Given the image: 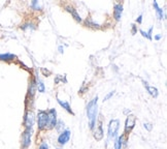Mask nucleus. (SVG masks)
I'll use <instances>...</instances> for the list:
<instances>
[{
	"label": "nucleus",
	"instance_id": "22",
	"mask_svg": "<svg viewBox=\"0 0 167 149\" xmlns=\"http://www.w3.org/2000/svg\"><path fill=\"white\" fill-rule=\"evenodd\" d=\"M141 18H142V17L140 16V17H139V18H138V19H137V20H136V21H137V22H138V23H141Z\"/></svg>",
	"mask_w": 167,
	"mask_h": 149
},
{
	"label": "nucleus",
	"instance_id": "5",
	"mask_svg": "<svg viewBox=\"0 0 167 149\" xmlns=\"http://www.w3.org/2000/svg\"><path fill=\"white\" fill-rule=\"evenodd\" d=\"M135 121H136V118H135V116H133V115H130V116L127 117L126 122H125V132L126 133L131 132V129L135 125Z\"/></svg>",
	"mask_w": 167,
	"mask_h": 149
},
{
	"label": "nucleus",
	"instance_id": "10",
	"mask_svg": "<svg viewBox=\"0 0 167 149\" xmlns=\"http://www.w3.org/2000/svg\"><path fill=\"white\" fill-rule=\"evenodd\" d=\"M144 87L147 88L148 92L150 93L152 96H154V97H157V95H158V90H157V88H155V87H152V86H148L147 82H144Z\"/></svg>",
	"mask_w": 167,
	"mask_h": 149
},
{
	"label": "nucleus",
	"instance_id": "4",
	"mask_svg": "<svg viewBox=\"0 0 167 149\" xmlns=\"http://www.w3.org/2000/svg\"><path fill=\"white\" fill-rule=\"evenodd\" d=\"M48 123V113L44 111H39L38 112V129H44V127H47Z\"/></svg>",
	"mask_w": 167,
	"mask_h": 149
},
{
	"label": "nucleus",
	"instance_id": "3",
	"mask_svg": "<svg viewBox=\"0 0 167 149\" xmlns=\"http://www.w3.org/2000/svg\"><path fill=\"white\" fill-rule=\"evenodd\" d=\"M57 113L55 109H51L50 111L48 112V123L47 125H48V129H53V127L56 126L57 124Z\"/></svg>",
	"mask_w": 167,
	"mask_h": 149
},
{
	"label": "nucleus",
	"instance_id": "23",
	"mask_svg": "<svg viewBox=\"0 0 167 149\" xmlns=\"http://www.w3.org/2000/svg\"><path fill=\"white\" fill-rule=\"evenodd\" d=\"M155 38H156V39H160L161 38V35H156V36H155Z\"/></svg>",
	"mask_w": 167,
	"mask_h": 149
},
{
	"label": "nucleus",
	"instance_id": "18",
	"mask_svg": "<svg viewBox=\"0 0 167 149\" xmlns=\"http://www.w3.org/2000/svg\"><path fill=\"white\" fill-rule=\"evenodd\" d=\"M37 88H38V91L39 92H44V85L42 83L41 81H38L37 83Z\"/></svg>",
	"mask_w": 167,
	"mask_h": 149
},
{
	"label": "nucleus",
	"instance_id": "12",
	"mask_svg": "<svg viewBox=\"0 0 167 149\" xmlns=\"http://www.w3.org/2000/svg\"><path fill=\"white\" fill-rule=\"evenodd\" d=\"M58 101V103H59V105L61 106V107H63V109H65L66 111L68 112V113H70V114H72L73 115V112H72V110H71V108H70V106H69V104L67 102H62L61 99H57Z\"/></svg>",
	"mask_w": 167,
	"mask_h": 149
},
{
	"label": "nucleus",
	"instance_id": "2",
	"mask_svg": "<svg viewBox=\"0 0 167 149\" xmlns=\"http://www.w3.org/2000/svg\"><path fill=\"white\" fill-rule=\"evenodd\" d=\"M120 121L118 119H113L108 124V138L114 139L117 136L118 129H119Z\"/></svg>",
	"mask_w": 167,
	"mask_h": 149
},
{
	"label": "nucleus",
	"instance_id": "20",
	"mask_svg": "<svg viewBox=\"0 0 167 149\" xmlns=\"http://www.w3.org/2000/svg\"><path fill=\"white\" fill-rule=\"evenodd\" d=\"M144 127L148 130H152V124L151 123H144Z\"/></svg>",
	"mask_w": 167,
	"mask_h": 149
},
{
	"label": "nucleus",
	"instance_id": "11",
	"mask_svg": "<svg viewBox=\"0 0 167 149\" xmlns=\"http://www.w3.org/2000/svg\"><path fill=\"white\" fill-rule=\"evenodd\" d=\"M94 138H95L97 141H100L103 138V130H102V126L99 125L96 129L95 133H94Z\"/></svg>",
	"mask_w": 167,
	"mask_h": 149
},
{
	"label": "nucleus",
	"instance_id": "14",
	"mask_svg": "<svg viewBox=\"0 0 167 149\" xmlns=\"http://www.w3.org/2000/svg\"><path fill=\"white\" fill-rule=\"evenodd\" d=\"M123 136L119 137L116 142H115V149H122V145H123Z\"/></svg>",
	"mask_w": 167,
	"mask_h": 149
},
{
	"label": "nucleus",
	"instance_id": "16",
	"mask_svg": "<svg viewBox=\"0 0 167 149\" xmlns=\"http://www.w3.org/2000/svg\"><path fill=\"white\" fill-rule=\"evenodd\" d=\"M67 10H68V11H70V13H71L72 15H73V17H74V19H75V20L78 21V22H81V17L78 16L77 11H74V8H72V7H67Z\"/></svg>",
	"mask_w": 167,
	"mask_h": 149
},
{
	"label": "nucleus",
	"instance_id": "6",
	"mask_svg": "<svg viewBox=\"0 0 167 149\" xmlns=\"http://www.w3.org/2000/svg\"><path fill=\"white\" fill-rule=\"evenodd\" d=\"M24 123H25V126L28 129H30L34 123V115H33L32 112H27L25 115V120H24Z\"/></svg>",
	"mask_w": 167,
	"mask_h": 149
},
{
	"label": "nucleus",
	"instance_id": "21",
	"mask_svg": "<svg viewBox=\"0 0 167 149\" xmlns=\"http://www.w3.org/2000/svg\"><path fill=\"white\" fill-rule=\"evenodd\" d=\"M111 95H114V91H113V92H111L109 94H107V95H106V96L104 97V101H107V99H108Z\"/></svg>",
	"mask_w": 167,
	"mask_h": 149
},
{
	"label": "nucleus",
	"instance_id": "8",
	"mask_svg": "<svg viewBox=\"0 0 167 149\" xmlns=\"http://www.w3.org/2000/svg\"><path fill=\"white\" fill-rule=\"evenodd\" d=\"M69 139H70V132H69V130H65V132L61 133V135L59 136L58 142H59V144L65 145L66 143L69 141Z\"/></svg>",
	"mask_w": 167,
	"mask_h": 149
},
{
	"label": "nucleus",
	"instance_id": "13",
	"mask_svg": "<svg viewBox=\"0 0 167 149\" xmlns=\"http://www.w3.org/2000/svg\"><path fill=\"white\" fill-rule=\"evenodd\" d=\"M153 5L155 7V8H156V13H157V16H158V18H159V19L161 20V19H163V11L161 10V8L158 7V3L156 1L154 2L153 3Z\"/></svg>",
	"mask_w": 167,
	"mask_h": 149
},
{
	"label": "nucleus",
	"instance_id": "19",
	"mask_svg": "<svg viewBox=\"0 0 167 149\" xmlns=\"http://www.w3.org/2000/svg\"><path fill=\"white\" fill-rule=\"evenodd\" d=\"M39 149H48V146L47 143H42V144L39 146Z\"/></svg>",
	"mask_w": 167,
	"mask_h": 149
},
{
	"label": "nucleus",
	"instance_id": "15",
	"mask_svg": "<svg viewBox=\"0 0 167 149\" xmlns=\"http://www.w3.org/2000/svg\"><path fill=\"white\" fill-rule=\"evenodd\" d=\"M16 58V56L13 55V54H10V53H6V54H0V59L1 60H11Z\"/></svg>",
	"mask_w": 167,
	"mask_h": 149
},
{
	"label": "nucleus",
	"instance_id": "7",
	"mask_svg": "<svg viewBox=\"0 0 167 149\" xmlns=\"http://www.w3.org/2000/svg\"><path fill=\"white\" fill-rule=\"evenodd\" d=\"M22 141H23V146L24 147H28L31 143V129H27L25 130V133L23 134L22 137Z\"/></svg>",
	"mask_w": 167,
	"mask_h": 149
},
{
	"label": "nucleus",
	"instance_id": "17",
	"mask_svg": "<svg viewBox=\"0 0 167 149\" xmlns=\"http://www.w3.org/2000/svg\"><path fill=\"white\" fill-rule=\"evenodd\" d=\"M152 30H153V28H150L148 32H144V31H142V30H140V32H141V34L144 36V37H147V38H148V39H152V35H151Z\"/></svg>",
	"mask_w": 167,
	"mask_h": 149
},
{
	"label": "nucleus",
	"instance_id": "9",
	"mask_svg": "<svg viewBox=\"0 0 167 149\" xmlns=\"http://www.w3.org/2000/svg\"><path fill=\"white\" fill-rule=\"evenodd\" d=\"M122 13H123V5L121 4V3L115 5V11H114V15H115V18H116V20H117V21L121 19Z\"/></svg>",
	"mask_w": 167,
	"mask_h": 149
},
{
	"label": "nucleus",
	"instance_id": "24",
	"mask_svg": "<svg viewBox=\"0 0 167 149\" xmlns=\"http://www.w3.org/2000/svg\"><path fill=\"white\" fill-rule=\"evenodd\" d=\"M58 149H60V148H58Z\"/></svg>",
	"mask_w": 167,
	"mask_h": 149
},
{
	"label": "nucleus",
	"instance_id": "1",
	"mask_svg": "<svg viewBox=\"0 0 167 149\" xmlns=\"http://www.w3.org/2000/svg\"><path fill=\"white\" fill-rule=\"evenodd\" d=\"M97 99L98 97H94L87 106V115H88V119H89V124L90 127L93 129L96 122V116H97Z\"/></svg>",
	"mask_w": 167,
	"mask_h": 149
}]
</instances>
